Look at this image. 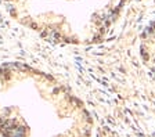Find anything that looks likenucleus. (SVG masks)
Here are the masks:
<instances>
[{
    "label": "nucleus",
    "instance_id": "obj_1",
    "mask_svg": "<svg viewBox=\"0 0 155 137\" xmlns=\"http://www.w3.org/2000/svg\"><path fill=\"white\" fill-rule=\"evenodd\" d=\"M143 54H144L147 65L150 67L155 78V25L147 32L143 40Z\"/></svg>",
    "mask_w": 155,
    "mask_h": 137
}]
</instances>
